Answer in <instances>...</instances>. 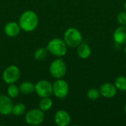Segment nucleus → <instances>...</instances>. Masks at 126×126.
Masks as SVG:
<instances>
[{
	"label": "nucleus",
	"instance_id": "1",
	"mask_svg": "<svg viewBox=\"0 0 126 126\" xmlns=\"http://www.w3.org/2000/svg\"><path fill=\"white\" fill-rule=\"evenodd\" d=\"M18 24L24 32H32L38 25V17L32 10H26L19 17Z\"/></svg>",
	"mask_w": 126,
	"mask_h": 126
},
{
	"label": "nucleus",
	"instance_id": "2",
	"mask_svg": "<svg viewBox=\"0 0 126 126\" xmlns=\"http://www.w3.org/2000/svg\"><path fill=\"white\" fill-rule=\"evenodd\" d=\"M67 45L66 44L63 39H61L59 38H52L47 44V49L48 52L56 56V57H63L67 52Z\"/></svg>",
	"mask_w": 126,
	"mask_h": 126
},
{
	"label": "nucleus",
	"instance_id": "3",
	"mask_svg": "<svg viewBox=\"0 0 126 126\" xmlns=\"http://www.w3.org/2000/svg\"><path fill=\"white\" fill-rule=\"evenodd\" d=\"M63 41L67 47L75 48L83 42V36L79 30L75 27H70L65 31Z\"/></svg>",
	"mask_w": 126,
	"mask_h": 126
},
{
	"label": "nucleus",
	"instance_id": "4",
	"mask_svg": "<svg viewBox=\"0 0 126 126\" xmlns=\"http://www.w3.org/2000/svg\"><path fill=\"white\" fill-rule=\"evenodd\" d=\"M66 64L61 58L53 61L49 65V73L55 79L63 78L66 73Z\"/></svg>",
	"mask_w": 126,
	"mask_h": 126
},
{
	"label": "nucleus",
	"instance_id": "5",
	"mask_svg": "<svg viewBox=\"0 0 126 126\" xmlns=\"http://www.w3.org/2000/svg\"><path fill=\"white\" fill-rule=\"evenodd\" d=\"M45 119L44 111L38 109H32L25 114V121L30 126H38L41 124Z\"/></svg>",
	"mask_w": 126,
	"mask_h": 126
},
{
	"label": "nucleus",
	"instance_id": "6",
	"mask_svg": "<svg viewBox=\"0 0 126 126\" xmlns=\"http://www.w3.org/2000/svg\"><path fill=\"white\" fill-rule=\"evenodd\" d=\"M69 91L68 83L63 79H57L52 84V94L59 99L65 98Z\"/></svg>",
	"mask_w": 126,
	"mask_h": 126
},
{
	"label": "nucleus",
	"instance_id": "7",
	"mask_svg": "<svg viewBox=\"0 0 126 126\" xmlns=\"http://www.w3.org/2000/svg\"><path fill=\"white\" fill-rule=\"evenodd\" d=\"M20 69L16 65H10L7 66L3 72L2 79L7 84L15 83L20 78Z\"/></svg>",
	"mask_w": 126,
	"mask_h": 126
},
{
	"label": "nucleus",
	"instance_id": "8",
	"mask_svg": "<svg viewBox=\"0 0 126 126\" xmlns=\"http://www.w3.org/2000/svg\"><path fill=\"white\" fill-rule=\"evenodd\" d=\"M35 92L41 98L50 97L52 94V84L48 80H41L35 85Z\"/></svg>",
	"mask_w": 126,
	"mask_h": 126
},
{
	"label": "nucleus",
	"instance_id": "9",
	"mask_svg": "<svg viewBox=\"0 0 126 126\" xmlns=\"http://www.w3.org/2000/svg\"><path fill=\"white\" fill-rule=\"evenodd\" d=\"M13 104L11 98L6 94L0 95V114L7 116L12 114Z\"/></svg>",
	"mask_w": 126,
	"mask_h": 126
},
{
	"label": "nucleus",
	"instance_id": "10",
	"mask_svg": "<svg viewBox=\"0 0 126 126\" xmlns=\"http://www.w3.org/2000/svg\"><path fill=\"white\" fill-rule=\"evenodd\" d=\"M54 120L57 126H67L71 123V117L69 114L65 110H58L54 116Z\"/></svg>",
	"mask_w": 126,
	"mask_h": 126
},
{
	"label": "nucleus",
	"instance_id": "11",
	"mask_svg": "<svg viewBox=\"0 0 126 126\" xmlns=\"http://www.w3.org/2000/svg\"><path fill=\"white\" fill-rule=\"evenodd\" d=\"M117 89L114 84L111 83H105L102 84L100 87V94L105 98H112L117 94Z\"/></svg>",
	"mask_w": 126,
	"mask_h": 126
},
{
	"label": "nucleus",
	"instance_id": "12",
	"mask_svg": "<svg viewBox=\"0 0 126 126\" xmlns=\"http://www.w3.org/2000/svg\"><path fill=\"white\" fill-rule=\"evenodd\" d=\"M21 27L18 23L15 21H10L7 23L4 27V32L5 35L10 38L17 36L21 32Z\"/></svg>",
	"mask_w": 126,
	"mask_h": 126
},
{
	"label": "nucleus",
	"instance_id": "13",
	"mask_svg": "<svg viewBox=\"0 0 126 126\" xmlns=\"http://www.w3.org/2000/svg\"><path fill=\"white\" fill-rule=\"evenodd\" d=\"M113 38L117 44H126V26H120L117 27L113 34Z\"/></svg>",
	"mask_w": 126,
	"mask_h": 126
},
{
	"label": "nucleus",
	"instance_id": "14",
	"mask_svg": "<svg viewBox=\"0 0 126 126\" xmlns=\"http://www.w3.org/2000/svg\"><path fill=\"white\" fill-rule=\"evenodd\" d=\"M92 53V49L90 46L86 43H81L77 47V54L82 59L88 58Z\"/></svg>",
	"mask_w": 126,
	"mask_h": 126
},
{
	"label": "nucleus",
	"instance_id": "15",
	"mask_svg": "<svg viewBox=\"0 0 126 126\" xmlns=\"http://www.w3.org/2000/svg\"><path fill=\"white\" fill-rule=\"evenodd\" d=\"M20 92L24 94H30L35 92V84L30 81H24L19 86Z\"/></svg>",
	"mask_w": 126,
	"mask_h": 126
},
{
	"label": "nucleus",
	"instance_id": "16",
	"mask_svg": "<svg viewBox=\"0 0 126 126\" xmlns=\"http://www.w3.org/2000/svg\"><path fill=\"white\" fill-rule=\"evenodd\" d=\"M53 103L52 99L48 97H42L39 102L38 104V108L43 111H49L52 107Z\"/></svg>",
	"mask_w": 126,
	"mask_h": 126
},
{
	"label": "nucleus",
	"instance_id": "17",
	"mask_svg": "<svg viewBox=\"0 0 126 126\" xmlns=\"http://www.w3.org/2000/svg\"><path fill=\"white\" fill-rule=\"evenodd\" d=\"M48 54V50L47 48L44 47H40L38 49H37L35 52H34V58L38 61H41L44 60Z\"/></svg>",
	"mask_w": 126,
	"mask_h": 126
},
{
	"label": "nucleus",
	"instance_id": "18",
	"mask_svg": "<svg viewBox=\"0 0 126 126\" xmlns=\"http://www.w3.org/2000/svg\"><path fill=\"white\" fill-rule=\"evenodd\" d=\"M26 111V106L24 103H19L16 105H13V110H12V114L14 116H22L24 114Z\"/></svg>",
	"mask_w": 126,
	"mask_h": 126
},
{
	"label": "nucleus",
	"instance_id": "19",
	"mask_svg": "<svg viewBox=\"0 0 126 126\" xmlns=\"http://www.w3.org/2000/svg\"><path fill=\"white\" fill-rule=\"evenodd\" d=\"M114 86L117 90L125 92L126 91V77L119 76L116 78L114 81Z\"/></svg>",
	"mask_w": 126,
	"mask_h": 126
},
{
	"label": "nucleus",
	"instance_id": "20",
	"mask_svg": "<svg viewBox=\"0 0 126 126\" xmlns=\"http://www.w3.org/2000/svg\"><path fill=\"white\" fill-rule=\"evenodd\" d=\"M19 93H20L19 86L18 87V86H16L14 83L9 84V86L7 88V95L10 98H16V97H17L18 96Z\"/></svg>",
	"mask_w": 126,
	"mask_h": 126
},
{
	"label": "nucleus",
	"instance_id": "21",
	"mask_svg": "<svg viewBox=\"0 0 126 126\" xmlns=\"http://www.w3.org/2000/svg\"><path fill=\"white\" fill-rule=\"evenodd\" d=\"M100 90H98L95 88L90 89L87 92V97L92 100H95L98 99L100 97Z\"/></svg>",
	"mask_w": 126,
	"mask_h": 126
},
{
	"label": "nucleus",
	"instance_id": "22",
	"mask_svg": "<svg viewBox=\"0 0 126 126\" xmlns=\"http://www.w3.org/2000/svg\"><path fill=\"white\" fill-rule=\"evenodd\" d=\"M117 21L120 25L126 26V11L120 12L117 15Z\"/></svg>",
	"mask_w": 126,
	"mask_h": 126
},
{
	"label": "nucleus",
	"instance_id": "23",
	"mask_svg": "<svg viewBox=\"0 0 126 126\" xmlns=\"http://www.w3.org/2000/svg\"><path fill=\"white\" fill-rule=\"evenodd\" d=\"M124 8H125V10H126V1H125V3H124Z\"/></svg>",
	"mask_w": 126,
	"mask_h": 126
},
{
	"label": "nucleus",
	"instance_id": "24",
	"mask_svg": "<svg viewBox=\"0 0 126 126\" xmlns=\"http://www.w3.org/2000/svg\"><path fill=\"white\" fill-rule=\"evenodd\" d=\"M124 52H125V53H126V45H125V48H124Z\"/></svg>",
	"mask_w": 126,
	"mask_h": 126
},
{
	"label": "nucleus",
	"instance_id": "25",
	"mask_svg": "<svg viewBox=\"0 0 126 126\" xmlns=\"http://www.w3.org/2000/svg\"><path fill=\"white\" fill-rule=\"evenodd\" d=\"M124 111H125V113L126 114V105L125 106V107H124Z\"/></svg>",
	"mask_w": 126,
	"mask_h": 126
}]
</instances>
